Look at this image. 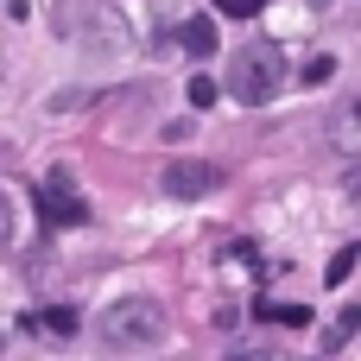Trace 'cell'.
Returning a JSON list of instances; mask_svg holds the SVG:
<instances>
[{
	"instance_id": "cell-1",
	"label": "cell",
	"mask_w": 361,
	"mask_h": 361,
	"mask_svg": "<svg viewBox=\"0 0 361 361\" xmlns=\"http://www.w3.org/2000/svg\"><path fill=\"white\" fill-rule=\"evenodd\" d=\"M286 89V51L273 38H247L235 57H228V95L241 108H267L273 95Z\"/></svg>"
},
{
	"instance_id": "cell-2",
	"label": "cell",
	"mask_w": 361,
	"mask_h": 361,
	"mask_svg": "<svg viewBox=\"0 0 361 361\" xmlns=\"http://www.w3.org/2000/svg\"><path fill=\"white\" fill-rule=\"evenodd\" d=\"M165 336V311L152 298H121L102 311V343L108 349H152Z\"/></svg>"
},
{
	"instance_id": "cell-3",
	"label": "cell",
	"mask_w": 361,
	"mask_h": 361,
	"mask_svg": "<svg viewBox=\"0 0 361 361\" xmlns=\"http://www.w3.org/2000/svg\"><path fill=\"white\" fill-rule=\"evenodd\" d=\"M32 203H38L44 228H82V222H89V203L76 197V178H70V171H51V178L32 190Z\"/></svg>"
},
{
	"instance_id": "cell-4",
	"label": "cell",
	"mask_w": 361,
	"mask_h": 361,
	"mask_svg": "<svg viewBox=\"0 0 361 361\" xmlns=\"http://www.w3.org/2000/svg\"><path fill=\"white\" fill-rule=\"evenodd\" d=\"M216 184H222V171L203 165V159H171V165H165V190L184 197V203H190V197H209Z\"/></svg>"
},
{
	"instance_id": "cell-5",
	"label": "cell",
	"mask_w": 361,
	"mask_h": 361,
	"mask_svg": "<svg viewBox=\"0 0 361 361\" xmlns=\"http://www.w3.org/2000/svg\"><path fill=\"white\" fill-rule=\"evenodd\" d=\"M330 140H336V146H361V89H349V95L330 108Z\"/></svg>"
},
{
	"instance_id": "cell-6",
	"label": "cell",
	"mask_w": 361,
	"mask_h": 361,
	"mask_svg": "<svg viewBox=\"0 0 361 361\" xmlns=\"http://www.w3.org/2000/svg\"><path fill=\"white\" fill-rule=\"evenodd\" d=\"M178 44H184L190 57H209V51H216V25H209V19H184Z\"/></svg>"
},
{
	"instance_id": "cell-7",
	"label": "cell",
	"mask_w": 361,
	"mask_h": 361,
	"mask_svg": "<svg viewBox=\"0 0 361 361\" xmlns=\"http://www.w3.org/2000/svg\"><path fill=\"white\" fill-rule=\"evenodd\" d=\"M254 317H267V324H292V330H311V311H305V305H267V298H260Z\"/></svg>"
},
{
	"instance_id": "cell-8",
	"label": "cell",
	"mask_w": 361,
	"mask_h": 361,
	"mask_svg": "<svg viewBox=\"0 0 361 361\" xmlns=\"http://www.w3.org/2000/svg\"><path fill=\"white\" fill-rule=\"evenodd\" d=\"M38 330H44L51 343H70V336H76V311H70V305H51V311L38 317Z\"/></svg>"
},
{
	"instance_id": "cell-9",
	"label": "cell",
	"mask_w": 361,
	"mask_h": 361,
	"mask_svg": "<svg viewBox=\"0 0 361 361\" xmlns=\"http://www.w3.org/2000/svg\"><path fill=\"white\" fill-rule=\"evenodd\" d=\"M361 267V247H336L330 254V273H324V286H349V273Z\"/></svg>"
},
{
	"instance_id": "cell-10",
	"label": "cell",
	"mask_w": 361,
	"mask_h": 361,
	"mask_svg": "<svg viewBox=\"0 0 361 361\" xmlns=\"http://www.w3.org/2000/svg\"><path fill=\"white\" fill-rule=\"evenodd\" d=\"M355 330H361V311H355V305H349V311H343V317H336V324L324 330V349H343V343H349Z\"/></svg>"
},
{
	"instance_id": "cell-11",
	"label": "cell",
	"mask_w": 361,
	"mask_h": 361,
	"mask_svg": "<svg viewBox=\"0 0 361 361\" xmlns=\"http://www.w3.org/2000/svg\"><path fill=\"white\" fill-rule=\"evenodd\" d=\"M184 95H190V108H209L222 89H216V76H190V82H184Z\"/></svg>"
},
{
	"instance_id": "cell-12",
	"label": "cell",
	"mask_w": 361,
	"mask_h": 361,
	"mask_svg": "<svg viewBox=\"0 0 361 361\" xmlns=\"http://www.w3.org/2000/svg\"><path fill=\"white\" fill-rule=\"evenodd\" d=\"M330 76H336V57H311V63H305V82H311V89H324Z\"/></svg>"
},
{
	"instance_id": "cell-13",
	"label": "cell",
	"mask_w": 361,
	"mask_h": 361,
	"mask_svg": "<svg viewBox=\"0 0 361 361\" xmlns=\"http://www.w3.org/2000/svg\"><path fill=\"white\" fill-rule=\"evenodd\" d=\"M260 6H267V0H216V13H222V19H254Z\"/></svg>"
},
{
	"instance_id": "cell-14",
	"label": "cell",
	"mask_w": 361,
	"mask_h": 361,
	"mask_svg": "<svg viewBox=\"0 0 361 361\" xmlns=\"http://www.w3.org/2000/svg\"><path fill=\"white\" fill-rule=\"evenodd\" d=\"M228 361H254V355H228Z\"/></svg>"
}]
</instances>
